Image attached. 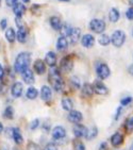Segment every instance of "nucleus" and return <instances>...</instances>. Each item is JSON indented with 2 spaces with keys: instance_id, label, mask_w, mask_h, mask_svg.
<instances>
[{
  "instance_id": "nucleus-1",
  "label": "nucleus",
  "mask_w": 133,
  "mask_h": 150,
  "mask_svg": "<svg viewBox=\"0 0 133 150\" xmlns=\"http://www.w3.org/2000/svg\"><path fill=\"white\" fill-rule=\"evenodd\" d=\"M48 79L51 84V86L53 87V90L55 92H62L64 88V81L62 78L61 70L59 69L58 67H50L49 72H48Z\"/></svg>"
},
{
  "instance_id": "nucleus-2",
  "label": "nucleus",
  "mask_w": 133,
  "mask_h": 150,
  "mask_svg": "<svg viewBox=\"0 0 133 150\" xmlns=\"http://www.w3.org/2000/svg\"><path fill=\"white\" fill-rule=\"evenodd\" d=\"M30 63H31V53L29 52H21L16 57L14 63V70L17 74H23L25 70L29 68Z\"/></svg>"
},
{
  "instance_id": "nucleus-3",
  "label": "nucleus",
  "mask_w": 133,
  "mask_h": 150,
  "mask_svg": "<svg viewBox=\"0 0 133 150\" xmlns=\"http://www.w3.org/2000/svg\"><path fill=\"white\" fill-rule=\"evenodd\" d=\"M127 40V35L122 30H115L111 34V44L115 48H120L125 45Z\"/></svg>"
},
{
  "instance_id": "nucleus-4",
  "label": "nucleus",
  "mask_w": 133,
  "mask_h": 150,
  "mask_svg": "<svg viewBox=\"0 0 133 150\" xmlns=\"http://www.w3.org/2000/svg\"><path fill=\"white\" fill-rule=\"evenodd\" d=\"M88 29L96 34H102L107 29V23L103 19L100 18H93L88 23Z\"/></svg>"
},
{
  "instance_id": "nucleus-5",
  "label": "nucleus",
  "mask_w": 133,
  "mask_h": 150,
  "mask_svg": "<svg viewBox=\"0 0 133 150\" xmlns=\"http://www.w3.org/2000/svg\"><path fill=\"white\" fill-rule=\"evenodd\" d=\"M96 75L99 80H105L111 76V69L109 65L103 62H99L96 65Z\"/></svg>"
},
{
  "instance_id": "nucleus-6",
  "label": "nucleus",
  "mask_w": 133,
  "mask_h": 150,
  "mask_svg": "<svg viewBox=\"0 0 133 150\" xmlns=\"http://www.w3.org/2000/svg\"><path fill=\"white\" fill-rule=\"evenodd\" d=\"M51 136L52 139L55 142L64 139L66 137V130H65V128L62 127V126H55L51 131Z\"/></svg>"
},
{
  "instance_id": "nucleus-7",
  "label": "nucleus",
  "mask_w": 133,
  "mask_h": 150,
  "mask_svg": "<svg viewBox=\"0 0 133 150\" xmlns=\"http://www.w3.org/2000/svg\"><path fill=\"white\" fill-rule=\"evenodd\" d=\"M60 68L63 72H70L74 68V60L70 55H66L61 60V64H60Z\"/></svg>"
},
{
  "instance_id": "nucleus-8",
  "label": "nucleus",
  "mask_w": 133,
  "mask_h": 150,
  "mask_svg": "<svg viewBox=\"0 0 133 150\" xmlns=\"http://www.w3.org/2000/svg\"><path fill=\"white\" fill-rule=\"evenodd\" d=\"M93 87H94V92H95L97 95L104 96L109 93L107 85L102 82V80H96L95 82H94V84H93Z\"/></svg>"
},
{
  "instance_id": "nucleus-9",
  "label": "nucleus",
  "mask_w": 133,
  "mask_h": 150,
  "mask_svg": "<svg viewBox=\"0 0 133 150\" xmlns=\"http://www.w3.org/2000/svg\"><path fill=\"white\" fill-rule=\"evenodd\" d=\"M67 119H68V121L71 122V124L78 125V124H80V122H82V120H83V115H82V113L79 112V111L71 110V111H69L68 115H67Z\"/></svg>"
},
{
  "instance_id": "nucleus-10",
  "label": "nucleus",
  "mask_w": 133,
  "mask_h": 150,
  "mask_svg": "<svg viewBox=\"0 0 133 150\" xmlns=\"http://www.w3.org/2000/svg\"><path fill=\"white\" fill-rule=\"evenodd\" d=\"M95 36L93 34H90V33H86V34L82 35L81 38V45L84 47V48H86V49H90L92 47H94L95 45Z\"/></svg>"
},
{
  "instance_id": "nucleus-11",
  "label": "nucleus",
  "mask_w": 133,
  "mask_h": 150,
  "mask_svg": "<svg viewBox=\"0 0 133 150\" xmlns=\"http://www.w3.org/2000/svg\"><path fill=\"white\" fill-rule=\"evenodd\" d=\"M23 93V85L21 82H14L11 86V95L13 98H19Z\"/></svg>"
},
{
  "instance_id": "nucleus-12",
  "label": "nucleus",
  "mask_w": 133,
  "mask_h": 150,
  "mask_svg": "<svg viewBox=\"0 0 133 150\" xmlns=\"http://www.w3.org/2000/svg\"><path fill=\"white\" fill-rule=\"evenodd\" d=\"M81 29L80 28H77V27H72L71 31H70L69 35H68V38H69V42L71 44H77L79 40H81Z\"/></svg>"
},
{
  "instance_id": "nucleus-13",
  "label": "nucleus",
  "mask_w": 133,
  "mask_h": 150,
  "mask_svg": "<svg viewBox=\"0 0 133 150\" xmlns=\"http://www.w3.org/2000/svg\"><path fill=\"white\" fill-rule=\"evenodd\" d=\"M33 69L37 75H44L46 72V63H45V61L41 60V59L35 60L34 64H33Z\"/></svg>"
},
{
  "instance_id": "nucleus-14",
  "label": "nucleus",
  "mask_w": 133,
  "mask_h": 150,
  "mask_svg": "<svg viewBox=\"0 0 133 150\" xmlns=\"http://www.w3.org/2000/svg\"><path fill=\"white\" fill-rule=\"evenodd\" d=\"M28 34H29V31L26 28V26L23 27V28H18V31L16 32V40H18V43H26L28 40Z\"/></svg>"
},
{
  "instance_id": "nucleus-15",
  "label": "nucleus",
  "mask_w": 133,
  "mask_h": 150,
  "mask_svg": "<svg viewBox=\"0 0 133 150\" xmlns=\"http://www.w3.org/2000/svg\"><path fill=\"white\" fill-rule=\"evenodd\" d=\"M110 141H111V144H112L113 147L117 148L124 144V135H122V133L117 131V132H115L112 136H111Z\"/></svg>"
},
{
  "instance_id": "nucleus-16",
  "label": "nucleus",
  "mask_w": 133,
  "mask_h": 150,
  "mask_svg": "<svg viewBox=\"0 0 133 150\" xmlns=\"http://www.w3.org/2000/svg\"><path fill=\"white\" fill-rule=\"evenodd\" d=\"M87 129L85 126L81 124H78V125H75V127H74V134L77 139H82V137H85L87 133Z\"/></svg>"
},
{
  "instance_id": "nucleus-17",
  "label": "nucleus",
  "mask_w": 133,
  "mask_h": 150,
  "mask_svg": "<svg viewBox=\"0 0 133 150\" xmlns=\"http://www.w3.org/2000/svg\"><path fill=\"white\" fill-rule=\"evenodd\" d=\"M21 77H23V82H25L26 84H29V85H31V84H33L35 82L34 72L32 71L30 68H28L27 70H25V71L21 74Z\"/></svg>"
},
{
  "instance_id": "nucleus-18",
  "label": "nucleus",
  "mask_w": 133,
  "mask_h": 150,
  "mask_svg": "<svg viewBox=\"0 0 133 150\" xmlns=\"http://www.w3.org/2000/svg\"><path fill=\"white\" fill-rule=\"evenodd\" d=\"M41 98L43 99L44 101H48L51 100L52 98V91L48 85H43L41 88Z\"/></svg>"
},
{
  "instance_id": "nucleus-19",
  "label": "nucleus",
  "mask_w": 133,
  "mask_h": 150,
  "mask_svg": "<svg viewBox=\"0 0 133 150\" xmlns=\"http://www.w3.org/2000/svg\"><path fill=\"white\" fill-rule=\"evenodd\" d=\"M49 23H50V27L53 30H55V31H60L62 26H63L61 18L58 17V16H51L49 19Z\"/></svg>"
},
{
  "instance_id": "nucleus-20",
  "label": "nucleus",
  "mask_w": 133,
  "mask_h": 150,
  "mask_svg": "<svg viewBox=\"0 0 133 150\" xmlns=\"http://www.w3.org/2000/svg\"><path fill=\"white\" fill-rule=\"evenodd\" d=\"M45 63L50 67L55 66V64H57V54H55V52H47L46 55H45Z\"/></svg>"
},
{
  "instance_id": "nucleus-21",
  "label": "nucleus",
  "mask_w": 133,
  "mask_h": 150,
  "mask_svg": "<svg viewBox=\"0 0 133 150\" xmlns=\"http://www.w3.org/2000/svg\"><path fill=\"white\" fill-rule=\"evenodd\" d=\"M108 17H109V20H110L111 23H117L120 18V12L117 8H112V9L109 11V15H108Z\"/></svg>"
},
{
  "instance_id": "nucleus-22",
  "label": "nucleus",
  "mask_w": 133,
  "mask_h": 150,
  "mask_svg": "<svg viewBox=\"0 0 133 150\" xmlns=\"http://www.w3.org/2000/svg\"><path fill=\"white\" fill-rule=\"evenodd\" d=\"M68 44H69V42H68L67 38L61 35L57 40V49L59 51H64V50H66L68 48Z\"/></svg>"
},
{
  "instance_id": "nucleus-23",
  "label": "nucleus",
  "mask_w": 133,
  "mask_h": 150,
  "mask_svg": "<svg viewBox=\"0 0 133 150\" xmlns=\"http://www.w3.org/2000/svg\"><path fill=\"white\" fill-rule=\"evenodd\" d=\"M81 92H82V95L84 97H86V98H90L92 97L93 94H94V87H93L92 84L90 83H84L81 87Z\"/></svg>"
},
{
  "instance_id": "nucleus-24",
  "label": "nucleus",
  "mask_w": 133,
  "mask_h": 150,
  "mask_svg": "<svg viewBox=\"0 0 133 150\" xmlns=\"http://www.w3.org/2000/svg\"><path fill=\"white\" fill-rule=\"evenodd\" d=\"M26 10L27 9L26 6H25V4L21 2H18L17 4H15L13 6V13L15 14L16 17H23V15L26 13Z\"/></svg>"
},
{
  "instance_id": "nucleus-25",
  "label": "nucleus",
  "mask_w": 133,
  "mask_h": 150,
  "mask_svg": "<svg viewBox=\"0 0 133 150\" xmlns=\"http://www.w3.org/2000/svg\"><path fill=\"white\" fill-rule=\"evenodd\" d=\"M12 139H14L15 144L17 145H21L23 142V134H21V130H19V128H13V133H12Z\"/></svg>"
},
{
  "instance_id": "nucleus-26",
  "label": "nucleus",
  "mask_w": 133,
  "mask_h": 150,
  "mask_svg": "<svg viewBox=\"0 0 133 150\" xmlns=\"http://www.w3.org/2000/svg\"><path fill=\"white\" fill-rule=\"evenodd\" d=\"M61 105L64 111L69 112V111L72 110V108H74V102H72L71 99L68 98V97H64L61 100Z\"/></svg>"
},
{
  "instance_id": "nucleus-27",
  "label": "nucleus",
  "mask_w": 133,
  "mask_h": 150,
  "mask_svg": "<svg viewBox=\"0 0 133 150\" xmlns=\"http://www.w3.org/2000/svg\"><path fill=\"white\" fill-rule=\"evenodd\" d=\"M38 96V91L33 86H29L26 91V97L29 100H34L37 98Z\"/></svg>"
},
{
  "instance_id": "nucleus-28",
  "label": "nucleus",
  "mask_w": 133,
  "mask_h": 150,
  "mask_svg": "<svg viewBox=\"0 0 133 150\" xmlns=\"http://www.w3.org/2000/svg\"><path fill=\"white\" fill-rule=\"evenodd\" d=\"M6 38L10 44H13L16 40V32L13 28H8L6 31Z\"/></svg>"
},
{
  "instance_id": "nucleus-29",
  "label": "nucleus",
  "mask_w": 133,
  "mask_h": 150,
  "mask_svg": "<svg viewBox=\"0 0 133 150\" xmlns=\"http://www.w3.org/2000/svg\"><path fill=\"white\" fill-rule=\"evenodd\" d=\"M98 43L103 47L109 46L111 44V36L105 34V33H102V34H100V36L98 38Z\"/></svg>"
},
{
  "instance_id": "nucleus-30",
  "label": "nucleus",
  "mask_w": 133,
  "mask_h": 150,
  "mask_svg": "<svg viewBox=\"0 0 133 150\" xmlns=\"http://www.w3.org/2000/svg\"><path fill=\"white\" fill-rule=\"evenodd\" d=\"M69 83H70V86H71L72 88H75V90H80L82 87L81 81H80V79H79L77 76H74V77H71V78L69 79Z\"/></svg>"
},
{
  "instance_id": "nucleus-31",
  "label": "nucleus",
  "mask_w": 133,
  "mask_h": 150,
  "mask_svg": "<svg viewBox=\"0 0 133 150\" xmlns=\"http://www.w3.org/2000/svg\"><path fill=\"white\" fill-rule=\"evenodd\" d=\"M97 135H98V128L92 127L91 129L87 130L86 135H85V139H86L87 141H92V139H95Z\"/></svg>"
},
{
  "instance_id": "nucleus-32",
  "label": "nucleus",
  "mask_w": 133,
  "mask_h": 150,
  "mask_svg": "<svg viewBox=\"0 0 133 150\" xmlns=\"http://www.w3.org/2000/svg\"><path fill=\"white\" fill-rule=\"evenodd\" d=\"M14 108L11 107V105H8L3 111V117L6 119H13L14 118Z\"/></svg>"
},
{
  "instance_id": "nucleus-33",
  "label": "nucleus",
  "mask_w": 133,
  "mask_h": 150,
  "mask_svg": "<svg viewBox=\"0 0 133 150\" xmlns=\"http://www.w3.org/2000/svg\"><path fill=\"white\" fill-rule=\"evenodd\" d=\"M125 129L128 133H130L133 131V116H129L126 120H125Z\"/></svg>"
},
{
  "instance_id": "nucleus-34",
  "label": "nucleus",
  "mask_w": 133,
  "mask_h": 150,
  "mask_svg": "<svg viewBox=\"0 0 133 150\" xmlns=\"http://www.w3.org/2000/svg\"><path fill=\"white\" fill-rule=\"evenodd\" d=\"M71 29H72L71 26H69L68 23H64L63 26H62L61 30H60V32H61V35H62V36H65V38H68V35H69Z\"/></svg>"
},
{
  "instance_id": "nucleus-35",
  "label": "nucleus",
  "mask_w": 133,
  "mask_h": 150,
  "mask_svg": "<svg viewBox=\"0 0 133 150\" xmlns=\"http://www.w3.org/2000/svg\"><path fill=\"white\" fill-rule=\"evenodd\" d=\"M133 101V98L131 97V96H127V97H124V98L120 100V105H122V108L124 107H128L130 103H132Z\"/></svg>"
},
{
  "instance_id": "nucleus-36",
  "label": "nucleus",
  "mask_w": 133,
  "mask_h": 150,
  "mask_svg": "<svg viewBox=\"0 0 133 150\" xmlns=\"http://www.w3.org/2000/svg\"><path fill=\"white\" fill-rule=\"evenodd\" d=\"M126 18L130 21H133V6H129L126 11Z\"/></svg>"
},
{
  "instance_id": "nucleus-37",
  "label": "nucleus",
  "mask_w": 133,
  "mask_h": 150,
  "mask_svg": "<svg viewBox=\"0 0 133 150\" xmlns=\"http://www.w3.org/2000/svg\"><path fill=\"white\" fill-rule=\"evenodd\" d=\"M38 127H40V119L35 118L30 122V129L31 130H36Z\"/></svg>"
},
{
  "instance_id": "nucleus-38",
  "label": "nucleus",
  "mask_w": 133,
  "mask_h": 150,
  "mask_svg": "<svg viewBox=\"0 0 133 150\" xmlns=\"http://www.w3.org/2000/svg\"><path fill=\"white\" fill-rule=\"evenodd\" d=\"M74 147H75V150H85V146H84V144L81 141H78V139L75 142Z\"/></svg>"
},
{
  "instance_id": "nucleus-39",
  "label": "nucleus",
  "mask_w": 133,
  "mask_h": 150,
  "mask_svg": "<svg viewBox=\"0 0 133 150\" xmlns=\"http://www.w3.org/2000/svg\"><path fill=\"white\" fill-rule=\"evenodd\" d=\"M122 105H119V107L116 109L114 119H115V120H118V119L120 118V116H122Z\"/></svg>"
},
{
  "instance_id": "nucleus-40",
  "label": "nucleus",
  "mask_w": 133,
  "mask_h": 150,
  "mask_svg": "<svg viewBox=\"0 0 133 150\" xmlns=\"http://www.w3.org/2000/svg\"><path fill=\"white\" fill-rule=\"evenodd\" d=\"M44 150H59V149H58V146L54 143H49V144H47L45 146Z\"/></svg>"
},
{
  "instance_id": "nucleus-41",
  "label": "nucleus",
  "mask_w": 133,
  "mask_h": 150,
  "mask_svg": "<svg viewBox=\"0 0 133 150\" xmlns=\"http://www.w3.org/2000/svg\"><path fill=\"white\" fill-rule=\"evenodd\" d=\"M0 28H1V30H6L8 28V19L6 18H2L0 20Z\"/></svg>"
},
{
  "instance_id": "nucleus-42",
  "label": "nucleus",
  "mask_w": 133,
  "mask_h": 150,
  "mask_svg": "<svg viewBox=\"0 0 133 150\" xmlns=\"http://www.w3.org/2000/svg\"><path fill=\"white\" fill-rule=\"evenodd\" d=\"M6 6H8L13 8L15 4H17L18 3V0H6Z\"/></svg>"
},
{
  "instance_id": "nucleus-43",
  "label": "nucleus",
  "mask_w": 133,
  "mask_h": 150,
  "mask_svg": "<svg viewBox=\"0 0 133 150\" xmlns=\"http://www.w3.org/2000/svg\"><path fill=\"white\" fill-rule=\"evenodd\" d=\"M98 150H108V143L107 142H102L101 144L99 145Z\"/></svg>"
},
{
  "instance_id": "nucleus-44",
  "label": "nucleus",
  "mask_w": 133,
  "mask_h": 150,
  "mask_svg": "<svg viewBox=\"0 0 133 150\" xmlns=\"http://www.w3.org/2000/svg\"><path fill=\"white\" fill-rule=\"evenodd\" d=\"M29 150H40V147L34 143H30L29 144Z\"/></svg>"
},
{
  "instance_id": "nucleus-45",
  "label": "nucleus",
  "mask_w": 133,
  "mask_h": 150,
  "mask_svg": "<svg viewBox=\"0 0 133 150\" xmlns=\"http://www.w3.org/2000/svg\"><path fill=\"white\" fill-rule=\"evenodd\" d=\"M43 131L44 132H49L50 131V125L49 124H47V122H45V124L43 125Z\"/></svg>"
},
{
  "instance_id": "nucleus-46",
  "label": "nucleus",
  "mask_w": 133,
  "mask_h": 150,
  "mask_svg": "<svg viewBox=\"0 0 133 150\" xmlns=\"http://www.w3.org/2000/svg\"><path fill=\"white\" fill-rule=\"evenodd\" d=\"M4 74H6V72H4V69H3L2 65L0 64V81L3 79V77H4Z\"/></svg>"
},
{
  "instance_id": "nucleus-47",
  "label": "nucleus",
  "mask_w": 133,
  "mask_h": 150,
  "mask_svg": "<svg viewBox=\"0 0 133 150\" xmlns=\"http://www.w3.org/2000/svg\"><path fill=\"white\" fill-rule=\"evenodd\" d=\"M128 72H129V74L133 77V64H131L130 66L128 67Z\"/></svg>"
},
{
  "instance_id": "nucleus-48",
  "label": "nucleus",
  "mask_w": 133,
  "mask_h": 150,
  "mask_svg": "<svg viewBox=\"0 0 133 150\" xmlns=\"http://www.w3.org/2000/svg\"><path fill=\"white\" fill-rule=\"evenodd\" d=\"M3 129H4V128H3V125L1 124V122H0V133L3 132Z\"/></svg>"
},
{
  "instance_id": "nucleus-49",
  "label": "nucleus",
  "mask_w": 133,
  "mask_h": 150,
  "mask_svg": "<svg viewBox=\"0 0 133 150\" xmlns=\"http://www.w3.org/2000/svg\"><path fill=\"white\" fill-rule=\"evenodd\" d=\"M128 3L130 4V6H133V0H127Z\"/></svg>"
},
{
  "instance_id": "nucleus-50",
  "label": "nucleus",
  "mask_w": 133,
  "mask_h": 150,
  "mask_svg": "<svg viewBox=\"0 0 133 150\" xmlns=\"http://www.w3.org/2000/svg\"><path fill=\"white\" fill-rule=\"evenodd\" d=\"M59 1H61V2H69L70 0H59Z\"/></svg>"
},
{
  "instance_id": "nucleus-51",
  "label": "nucleus",
  "mask_w": 133,
  "mask_h": 150,
  "mask_svg": "<svg viewBox=\"0 0 133 150\" xmlns=\"http://www.w3.org/2000/svg\"><path fill=\"white\" fill-rule=\"evenodd\" d=\"M23 3H29L30 2V0H21Z\"/></svg>"
},
{
  "instance_id": "nucleus-52",
  "label": "nucleus",
  "mask_w": 133,
  "mask_h": 150,
  "mask_svg": "<svg viewBox=\"0 0 133 150\" xmlns=\"http://www.w3.org/2000/svg\"><path fill=\"white\" fill-rule=\"evenodd\" d=\"M130 150H133V145L131 146V149H130Z\"/></svg>"
},
{
  "instance_id": "nucleus-53",
  "label": "nucleus",
  "mask_w": 133,
  "mask_h": 150,
  "mask_svg": "<svg viewBox=\"0 0 133 150\" xmlns=\"http://www.w3.org/2000/svg\"><path fill=\"white\" fill-rule=\"evenodd\" d=\"M1 1H2V0H0V6H1Z\"/></svg>"
},
{
  "instance_id": "nucleus-54",
  "label": "nucleus",
  "mask_w": 133,
  "mask_h": 150,
  "mask_svg": "<svg viewBox=\"0 0 133 150\" xmlns=\"http://www.w3.org/2000/svg\"><path fill=\"white\" fill-rule=\"evenodd\" d=\"M132 38H133V30H132Z\"/></svg>"
}]
</instances>
